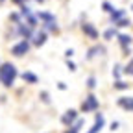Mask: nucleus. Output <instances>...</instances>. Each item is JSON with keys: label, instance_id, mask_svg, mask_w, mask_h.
<instances>
[{"label": "nucleus", "instance_id": "423d86ee", "mask_svg": "<svg viewBox=\"0 0 133 133\" xmlns=\"http://www.w3.org/2000/svg\"><path fill=\"white\" fill-rule=\"evenodd\" d=\"M116 104H118L122 109H126V111H133V98L131 96H120L116 100Z\"/></svg>", "mask_w": 133, "mask_h": 133}, {"label": "nucleus", "instance_id": "b1692460", "mask_svg": "<svg viewBox=\"0 0 133 133\" xmlns=\"http://www.w3.org/2000/svg\"><path fill=\"white\" fill-rule=\"evenodd\" d=\"M113 76H115V78H120V66H118V65L115 66V70H113Z\"/></svg>", "mask_w": 133, "mask_h": 133}, {"label": "nucleus", "instance_id": "dca6fc26", "mask_svg": "<svg viewBox=\"0 0 133 133\" xmlns=\"http://www.w3.org/2000/svg\"><path fill=\"white\" fill-rule=\"evenodd\" d=\"M81 126H83V120H78L74 126H70V129L69 131H66V133H78L79 129H81Z\"/></svg>", "mask_w": 133, "mask_h": 133}, {"label": "nucleus", "instance_id": "cd10ccee", "mask_svg": "<svg viewBox=\"0 0 133 133\" xmlns=\"http://www.w3.org/2000/svg\"><path fill=\"white\" fill-rule=\"evenodd\" d=\"M111 129H113V131L118 129V122H113V124H111Z\"/></svg>", "mask_w": 133, "mask_h": 133}, {"label": "nucleus", "instance_id": "2eb2a0df", "mask_svg": "<svg viewBox=\"0 0 133 133\" xmlns=\"http://www.w3.org/2000/svg\"><path fill=\"white\" fill-rule=\"evenodd\" d=\"M43 30L46 31V30H50L52 33H57L59 31V28H57V24L56 22H50V24H43Z\"/></svg>", "mask_w": 133, "mask_h": 133}, {"label": "nucleus", "instance_id": "9d476101", "mask_svg": "<svg viewBox=\"0 0 133 133\" xmlns=\"http://www.w3.org/2000/svg\"><path fill=\"white\" fill-rule=\"evenodd\" d=\"M44 43H46V31L41 30V31H37L35 35H33V44H35V46H43Z\"/></svg>", "mask_w": 133, "mask_h": 133}, {"label": "nucleus", "instance_id": "6ab92c4d", "mask_svg": "<svg viewBox=\"0 0 133 133\" xmlns=\"http://www.w3.org/2000/svg\"><path fill=\"white\" fill-rule=\"evenodd\" d=\"M124 74H129V76H133V59L128 63V66L124 69Z\"/></svg>", "mask_w": 133, "mask_h": 133}, {"label": "nucleus", "instance_id": "4468645a", "mask_svg": "<svg viewBox=\"0 0 133 133\" xmlns=\"http://www.w3.org/2000/svg\"><path fill=\"white\" fill-rule=\"evenodd\" d=\"M104 52H105V48H104V46H94V48H91V50H89L87 59H92L94 56H98V54H104Z\"/></svg>", "mask_w": 133, "mask_h": 133}, {"label": "nucleus", "instance_id": "1a4fd4ad", "mask_svg": "<svg viewBox=\"0 0 133 133\" xmlns=\"http://www.w3.org/2000/svg\"><path fill=\"white\" fill-rule=\"evenodd\" d=\"M37 19L43 21V24H50V22H56V17L52 13H48V11H39L37 13Z\"/></svg>", "mask_w": 133, "mask_h": 133}, {"label": "nucleus", "instance_id": "f03ea898", "mask_svg": "<svg viewBox=\"0 0 133 133\" xmlns=\"http://www.w3.org/2000/svg\"><path fill=\"white\" fill-rule=\"evenodd\" d=\"M100 107V102H98V98L94 94H89L85 100H83V104H81V111L83 113H91V111H96Z\"/></svg>", "mask_w": 133, "mask_h": 133}, {"label": "nucleus", "instance_id": "4be33fe9", "mask_svg": "<svg viewBox=\"0 0 133 133\" xmlns=\"http://www.w3.org/2000/svg\"><path fill=\"white\" fill-rule=\"evenodd\" d=\"M39 96H41V100H43L44 104H50V96H48V92H46V91H43Z\"/></svg>", "mask_w": 133, "mask_h": 133}, {"label": "nucleus", "instance_id": "5701e85b", "mask_svg": "<svg viewBox=\"0 0 133 133\" xmlns=\"http://www.w3.org/2000/svg\"><path fill=\"white\" fill-rule=\"evenodd\" d=\"M87 85H89V89H94V87H96V79H94L92 76L87 79Z\"/></svg>", "mask_w": 133, "mask_h": 133}, {"label": "nucleus", "instance_id": "a878e982", "mask_svg": "<svg viewBox=\"0 0 133 133\" xmlns=\"http://www.w3.org/2000/svg\"><path fill=\"white\" fill-rule=\"evenodd\" d=\"M66 66H69V70H76V65H74V63H70V61L66 63Z\"/></svg>", "mask_w": 133, "mask_h": 133}, {"label": "nucleus", "instance_id": "ddd939ff", "mask_svg": "<svg viewBox=\"0 0 133 133\" xmlns=\"http://www.w3.org/2000/svg\"><path fill=\"white\" fill-rule=\"evenodd\" d=\"M21 78H22L26 83H37V81H39V79H37V76L33 74V72H22V74H21Z\"/></svg>", "mask_w": 133, "mask_h": 133}, {"label": "nucleus", "instance_id": "c756f323", "mask_svg": "<svg viewBox=\"0 0 133 133\" xmlns=\"http://www.w3.org/2000/svg\"><path fill=\"white\" fill-rule=\"evenodd\" d=\"M37 2H39V4H41V2H44V0H37Z\"/></svg>", "mask_w": 133, "mask_h": 133}, {"label": "nucleus", "instance_id": "f3484780", "mask_svg": "<svg viewBox=\"0 0 133 133\" xmlns=\"http://www.w3.org/2000/svg\"><path fill=\"white\" fill-rule=\"evenodd\" d=\"M129 87V83H124L122 79H116L115 81V89H118V91H124V89H128Z\"/></svg>", "mask_w": 133, "mask_h": 133}, {"label": "nucleus", "instance_id": "c85d7f7f", "mask_svg": "<svg viewBox=\"0 0 133 133\" xmlns=\"http://www.w3.org/2000/svg\"><path fill=\"white\" fill-rule=\"evenodd\" d=\"M59 89H61V91H65V89H66V85H65L63 81H59Z\"/></svg>", "mask_w": 133, "mask_h": 133}, {"label": "nucleus", "instance_id": "20e7f679", "mask_svg": "<svg viewBox=\"0 0 133 133\" xmlns=\"http://www.w3.org/2000/svg\"><path fill=\"white\" fill-rule=\"evenodd\" d=\"M61 122L65 126H74V122H78V111L76 109H69V111H65V115L61 116Z\"/></svg>", "mask_w": 133, "mask_h": 133}, {"label": "nucleus", "instance_id": "f257e3e1", "mask_svg": "<svg viewBox=\"0 0 133 133\" xmlns=\"http://www.w3.org/2000/svg\"><path fill=\"white\" fill-rule=\"evenodd\" d=\"M17 76L19 74H17L15 65H11V63H2L0 65V83H2L4 87H11L15 83Z\"/></svg>", "mask_w": 133, "mask_h": 133}, {"label": "nucleus", "instance_id": "393cba45", "mask_svg": "<svg viewBox=\"0 0 133 133\" xmlns=\"http://www.w3.org/2000/svg\"><path fill=\"white\" fill-rule=\"evenodd\" d=\"M65 56H66V57H72V56H74V50H72V48H69V50L65 52Z\"/></svg>", "mask_w": 133, "mask_h": 133}, {"label": "nucleus", "instance_id": "2f4dec72", "mask_svg": "<svg viewBox=\"0 0 133 133\" xmlns=\"http://www.w3.org/2000/svg\"><path fill=\"white\" fill-rule=\"evenodd\" d=\"M0 2H4V0H0Z\"/></svg>", "mask_w": 133, "mask_h": 133}, {"label": "nucleus", "instance_id": "6e6552de", "mask_svg": "<svg viewBox=\"0 0 133 133\" xmlns=\"http://www.w3.org/2000/svg\"><path fill=\"white\" fill-rule=\"evenodd\" d=\"M81 30H83V33L89 35L91 39H96V37H98V31H96V28H94L91 22H83V24H81Z\"/></svg>", "mask_w": 133, "mask_h": 133}, {"label": "nucleus", "instance_id": "7c9ffc66", "mask_svg": "<svg viewBox=\"0 0 133 133\" xmlns=\"http://www.w3.org/2000/svg\"><path fill=\"white\" fill-rule=\"evenodd\" d=\"M131 9H133V4H131Z\"/></svg>", "mask_w": 133, "mask_h": 133}, {"label": "nucleus", "instance_id": "bb28decb", "mask_svg": "<svg viewBox=\"0 0 133 133\" xmlns=\"http://www.w3.org/2000/svg\"><path fill=\"white\" fill-rule=\"evenodd\" d=\"M11 2H13V4H19V6H24L26 0H11Z\"/></svg>", "mask_w": 133, "mask_h": 133}, {"label": "nucleus", "instance_id": "7ed1b4c3", "mask_svg": "<svg viewBox=\"0 0 133 133\" xmlns=\"http://www.w3.org/2000/svg\"><path fill=\"white\" fill-rule=\"evenodd\" d=\"M28 50H30V41L22 39L21 43H17V44L11 48V54H13V56H17V57H21V56L28 54Z\"/></svg>", "mask_w": 133, "mask_h": 133}, {"label": "nucleus", "instance_id": "0eeeda50", "mask_svg": "<svg viewBox=\"0 0 133 133\" xmlns=\"http://www.w3.org/2000/svg\"><path fill=\"white\" fill-rule=\"evenodd\" d=\"M118 43H120V46H122V50H124V54L128 56V52H129V44H131V37L126 35V33H118Z\"/></svg>", "mask_w": 133, "mask_h": 133}, {"label": "nucleus", "instance_id": "aec40b11", "mask_svg": "<svg viewBox=\"0 0 133 133\" xmlns=\"http://www.w3.org/2000/svg\"><path fill=\"white\" fill-rule=\"evenodd\" d=\"M131 22H129V19H122V21H118V22H115V26H118V28H124V26H129Z\"/></svg>", "mask_w": 133, "mask_h": 133}, {"label": "nucleus", "instance_id": "39448f33", "mask_svg": "<svg viewBox=\"0 0 133 133\" xmlns=\"http://www.w3.org/2000/svg\"><path fill=\"white\" fill-rule=\"evenodd\" d=\"M104 126H105V118H104V115H102V113H96V116H94V124H92V128H91L87 133H98Z\"/></svg>", "mask_w": 133, "mask_h": 133}, {"label": "nucleus", "instance_id": "9b49d317", "mask_svg": "<svg viewBox=\"0 0 133 133\" xmlns=\"http://www.w3.org/2000/svg\"><path fill=\"white\" fill-rule=\"evenodd\" d=\"M17 26H19V33H21V35H22L26 41H28V39H31V35H33V33H31V30H33V28H30V26H24L22 22H21V24H17Z\"/></svg>", "mask_w": 133, "mask_h": 133}, {"label": "nucleus", "instance_id": "412c9836", "mask_svg": "<svg viewBox=\"0 0 133 133\" xmlns=\"http://www.w3.org/2000/svg\"><path fill=\"white\" fill-rule=\"evenodd\" d=\"M102 8H104V11H107V13H113V11H115V8H113L109 2H104V4H102Z\"/></svg>", "mask_w": 133, "mask_h": 133}, {"label": "nucleus", "instance_id": "a211bd4d", "mask_svg": "<svg viewBox=\"0 0 133 133\" xmlns=\"http://www.w3.org/2000/svg\"><path fill=\"white\" fill-rule=\"evenodd\" d=\"M115 35H118V33H116V30H115V28H111V30H107V31L104 33V37H105V39H113Z\"/></svg>", "mask_w": 133, "mask_h": 133}, {"label": "nucleus", "instance_id": "f8f14e48", "mask_svg": "<svg viewBox=\"0 0 133 133\" xmlns=\"http://www.w3.org/2000/svg\"><path fill=\"white\" fill-rule=\"evenodd\" d=\"M122 19H126V11H124V9H115V11L111 13V21H113V22H118V21H122Z\"/></svg>", "mask_w": 133, "mask_h": 133}]
</instances>
